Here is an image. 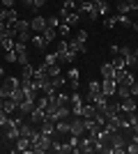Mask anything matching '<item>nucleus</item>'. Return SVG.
<instances>
[{
	"label": "nucleus",
	"instance_id": "9d476101",
	"mask_svg": "<svg viewBox=\"0 0 138 154\" xmlns=\"http://www.w3.org/2000/svg\"><path fill=\"white\" fill-rule=\"evenodd\" d=\"M32 108H35V101L32 99H23V101L19 103V115H30V113H32Z\"/></svg>",
	"mask_w": 138,
	"mask_h": 154
},
{
	"label": "nucleus",
	"instance_id": "72a5a7b5",
	"mask_svg": "<svg viewBox=\"0 0 138 154\" xmlns=\"http://www.w3.org/2000/svg\"><path fill=\"white\" fill-rule=\"evenodd\" d=\"M69 28H72V26H67V23H60V28H58V35L67 37V35H69Z\"/></svg>",
	"mask_w": 138,
	"mask_h": 154
},
{
	"label": "nucleus",
	"instance_id": "7c9ffc66",
	"mask_svg": "<svg viewBox=\"0 0 138 154\" xmlns=\"http://www.w3.org/2000/svg\"><path fill=\"white\" fill-rule=\"evenodd\" d=\"M16 62H19L21 67L30 62V58H28V51H23V53H16Z\"/></svg>",
	"mask_w": 138,
	"mask_h": 154
},
{
	"label": "nucleus",
	"instance_id": "f3484780",
	"mask_svg": "<svg viewBox=\"0 0 138 154\" xmlns=\"http://www.w3.org/2000/svg\"><path fill=\"white\" fill-rule=\"evenodd\" d=\"M19 136H21V131H19L16 124H7V138H9V140H16Z\"/></svg>",
	"mask_w": 138,
	"mask_h": 154
},
{
	"label": "nucleus",
	"instance_id": "49530a36",
	"mask_svg": "<svg viewBox=\"0 0 138 154\" xmlns=\"http://www.w3.org/2000/svg\"><path fill=\"white\" fill-rule=\"evenodd\" d=\"M0 23H2V14H0Z\"/></svg>",
	"mask_w": 138,
	"mask_h": 154
},
{
	"label": "nucleus",
	"instance_id": "6e6552de",
	"mask_svg": "<svg viewBox=\"0 0 138 154\" xmlns=\"http://www.w3.org/2000/svg\"><path fill=\"white\" fill-rule=\"evenodd\" d=\"M44 120H46V110H44V108H37V106H35L32 113H30V122H32V124H41Z\"/></svg>",
	"mask_w": 138,
	"mask_h": 154
},
{
	"label": "nucleus",
	"instance_id": "f03ea898",
	"mask_svg": "<svg viewBox=\"0 0 138 154\" xmlns=\"http://www.w3.org/2000/svg\"><path fill=\"white\" fill-rule=\"evenodd\" d=\"M51 143H53V138H51V136L39 134V136H37V138H35L32 143H30V152H35V154L51 152Z\"/></svg>",
	"mask_w": 138,
	"mask_h": 154
},
{
	"label": "nucleus",
	"instance_id": "e433bc0d",
	"mask_svg": "<svg viewBox=\"0 0 138 154\" xmlns=\"http://www.w3.org/2000/svg\"><path fill=\"white\" fill-rule=\"evenodd\" d=\"M7 117L9 115H7L5 110H0V127H7Z\"/></svg>",
	"mask_w": 138,
	"mask_h": 154
},
{
	"label": "nucleus",
	"instance_id": "37998d69",
	"mask_svg": "<svg viewBox=\"0 0 138 154\" xmlns=\"http://www.w3.org/2000/svg\"><path fill=\"white\" fill-rule=\"evenodd\" d=\"M23 5H28V7H32V0H23Z\"/></svg>",
	"mask_w": 138,
	"mask_h": 154
},
{
	"label": "nucleus",
	"instance_id": "4be33fe9",
	"mask_svg": "<svg viewBox=\"0 0 138 154\" xmlns=\"http://www.w3.org/2000/svg\"><path fill=\"white\" fill-rule=\"evenodd\" d=\"M9 99H14L16 103H21L23 99H26V92H23V88H16V90L12 92V97H9Z\"/></svg>",
	"mask_w": 138,
	"mask_h": 154
},
{
	"label": "nucleus",
	"instance_id": "b1692460",
	"mask_svg": "<svg viewBox=\"0 0 138 154\" xmlns=\"http://www.w3.org/2000/svg\"><path fill=\"white\" fill-rule=\"evenodd\" d=\"M16 42H23V44H28V42H32V35H30V30H23L16 35Z\"/></svg>",
	"mask_w": 138,
	"mask_h": 154
},
{
	"label": "nucleus",
	"instance_id": "9b49d317",
	"mask_svg": "<svg viewBox=\"0 0 138 154\" xmlns=\"http://www.w3.org/2000/svg\"><path fill=\"white\" fill-rule=\"evenodd\" d=\"M67 44H69V51L78 53V55H83V53L87 51V48H85V44H83V42H78V39H76V37H74V39H69Z\"/></svg>",
	"mask_w": 138,
	"mask_h": 154
},
{
	"label": "nucleus",
	"instance_id": "09e8293b",
	"mask_svg": "<svg viewBox=\"0 0 138 154\" xmlns=\"http://www.w3.org/2000/svg\"><path fill=\"white\" fill-rule=\"evenodd\" d=\"M21 2H23V0H21Z\"/></svg>",
	"mask_w": 138,
	"mask_h": 154
},
{
	"label": "nucleus",
	"instance_id": "a19ab883",
	"mask_svg": "<svg viewBox=\"0 0 138 154\" xmlns=\"http://www.w3.org/2000/svg\"><path fill=\"white\" fill-rule=\"evenodd\" d=\"M111 53H113V55H118V53H120V46L113 44V46H111Z\"/></svg>",
	"mask_w": 138,
	"mask_h": 154
},
{
	"label": "nucleus",
	"instance_id": "2eb2a0df",
	"mask_svg": "<svg viewBox=\"0 0 138 154\" xmlns=\"http://www.w3.org/2000/svg\"><path fill=\"white\" fill-rule=\"evenodd\" d=\"M14 44H16V39L5 37V35H2V39H0V48H5V53H7V51H12V48H14Z\"/></svg>",
	"mask_w": 138,
	"mask_h": 154
},
{
	"label": "nucleus",
	"instance_id": "4c0bfd02",
	"mask_svg": "<svg viewBox=\"0 0 138 154\" xmlns=\"http://www.w3.org/2000/svg\"><path fill=\"white\" fill-rule=\"evenodd\" d=\"M76 39H78V42H83V44H85V42H87V32H85V30H81L78 35H76Z\"/></svg>",
	"mask_w": 138,
	"mask_h": 154
},
{
	"label": "nucleus",
	"instance_id": "1a4fd4ad",
	"mask_svg": "<svg viewBox=\"0 0 138 154\" xmlns=\"http://www.w3.org/2000/svg\"><path fill=\"white\" fill-rule=\"evenodd\" d=\"M14 143H16V145H14V152H30V138H23V136H19Z\"/></svg>",
	"mask_w": 138,
	"mask_h": 154
},
{
	"label": "nucleus",
	"instance_id": "de8ad7c7",
	"mask_svg": "<svg viewBox=\"0 0 138 154\" xmlns=\"http://www.w3.org/2000/svg\"><path fill=\"white\" fill-rule=\"evenodd\" d=\"M0 39H2V35H0Z\"/></svg>",
	"mask_w": 138,
	"mask_h": 154
},
{
	"label": "nucleus",
	"instance_id": "4468645a",
	"mask_svg": "<svg viewBox=\"0 0 138 154\" xmlns=\"http://www.w3.org/2000/svg\"><path fill=\"white\" fill-rule=\"evenodd\" d=\"M55 131L62 134V136H69V122H67V120H58V122H55Z\"/></svg>",
	"mask_w": 138,
	"mask_h": 154
},
{
	"label": "nucleus",
	"instance_id": "0eeeda50",
	"mask_svg": "<svg viewBox=\"0 0 138 154\" xmlns=\"http://www.w3.org/2000/svg\"><path fill=\"white\" fill-rule=\"evenodd\" d=\"M120 110L122 113H133V110H138V103L133 97H124V99H120Z\"/></svg>",
	"mask_w": 138,
	"mask_h": 154
},
{
	"label": "nucleus",
	"instance_id": "393cba45",
	"mask_svg": "<svg viewBox=\"0 0 138 154\" xmlns=\"http://www.w3.org/2000/svg\"><path fill=\"white\" fill-rule=\"evenodd\" d=\"M94 94H101V83H97V81H92L90 83V101Z\"/></svg>",
	"mask_w": 138,
	"mask_h": 154
},
{
	"label": "nucleus",
	"instance_id": "f8f14e48",
	"mask_svg": "<svg viewBox=\"0 0 138 154\" xmlns=\"http://www.w3.org/2000/svg\"><path fill=\"white\" fill-rule=\"evenodd\" d=\"M78 74H81V71L76 69V67H72V69H69V85H72L74 92L78 90Z\"/></svg>",
	"mask_w": 138,
	"mask_h": 154
},
{
	"label": "nucleus",
	"instance_id": "cd10ccee",
	"mask_svg": "<svg viewBox=\"0 0 138 154\" xmlns=\"http://www.w3.org/2000/svg\"><path fill=\"white\" fill-rule=\"evenodd\" d=\"M44 67H46V64H44ZM60 69H62L60 64H51V67H46V74L53 78V76H58V74H60Z\"/></svg>",
	"mask_w": 138,
	"mask_h": 154
},
{
	"label": "nucleus",
	"instance_id": "7ed1b4c3",
	"mask_svg": "<svg viewBox=\"0 0 138 154\" xmlns=\"http://www.w3.org/2000/svg\"><path fill=\"white\" fill-rule=\"evenodd\" d=\"M16 88H21V78H16V76L5 78V83L0 85V97H2V99H9L12 92L16 90Z\"/></svg>",
	"mask_w": 138,
	"mask_h": 154
},
{
	"label": "nucleus",
	"instance_id": "aec40b11",
	"mask_svg": "<svg viewBox=\"0 0 138 154\" xmlns=\"http://www.w3.org/2000/svg\"><path fill=\"white\" fill-rule=\"evenodd\" d=\"M62 23H67V26H76V23H78V12H69L65 19H62Z\"/></svg>",
	"mask_w": 138,
	"mask_h": 154
},
{
	"label": "nucleus",
	"instance_id": "473e14b6",
	"mask_svg": "<svg viewBox=\"0 0 138 154\" xmlns=\"http://www.w3.org/2000/svg\"><path fill=\"white\" fill-rule=\"evenodd\" d=\"M127 152H129V154H138V143L127 140Z\"/></svg>",
	"mask_w": 138,
	"mask_h": 154
},
{
	"label": "nucleus",
	"instance_id": "ea45409f",
	"mask_svg": "<svg viewBox=\"0 0 138 154\" xmlns=\"http://www.w3.org/2000/svg\"><path fill=\"white\" fill-rule=\"evenodd\" d=\"M14 2H16V0H2V7L9 9V7H14Z\"/></svg>",
	"mask_w": 138,
	"mask_h": 154
},
{
	"label": "nucleus",
	"instance_id": "bb28decb",
	"mask_svg": "<svg viewBox=\"0 0 138 154\" xmlns=\"http://www.w3.org/2000/svg\"><path fill=\"white\" fill-rule=\"evenodd\" d=\"M14 28H16V35H19V32H23V30H30V21H21V19H19Z\"/></svg>",
	"mask_w": 138,
	"mask_h": 154
},
{
	"label": "nucleus",
	"instance_id": "f704fd0d",
	"mask_svg": "<svg viewBox=\"0 0 138 154\" xmlns=\"http://www.w3.org/2000/svg\"><path fill=\"white\" fill-rule=\"evenodd\" d=\"M5 60H7V62H16V51H14V48H12V51H7Z\"/></svg>",
	"mask_w": 138,
	"mask_h": 154
},
{
	"label": "nucleus",
	"instance_id": "6ab92c4d",
	"mask_svg": "<svg viewBox=\"0 0 138 154\" xmlns=\"http://www.w3.org/2000/svg\"><path fill=\"white\" fill-rule=\"evenodd\" d=\"M92 9H97V7L92 5L90 0H78V12H85V14H90Z\"/></svg>",
	"mask_w": 138,
	"mask_h": 154
},
{
	"label": "nucleus",
	"instance_id": "c9c22d12",
	"mask_svg": "<svg viewBox=\"0 0 138 154\" xmlns=\"http://www.w3.org/2000/svg\"><path fill=\"white\" fill-rule=\"evenodd\" d=\"M115 26H118V19H115V16H108V19H106V28L111 30V28H115Z\"/></svg>",
	"mask_w": 138,
	"mask_h": 154
},
{
	"label": "nucleus",
	"instance_id": "5701e85b",
	"mask_svg": "<svg viewBox=\"0 0 138 154\" xmlns=\"http://www.w3.org/2000/svg\"><path fill=\"white\" fill-rule=\"evenodd\" d=\"M115 19H118V23H120V26H127V28H131V23H133V21L129 19L127 14H115Z\"/></svg>",
	"mask_w": 138,
	"mask_h": 154
},
{
	"label": "nucleus",
	"instance_id": "a878e982",
	"mask_svg": "<svg viewBox=\"0 0 138 154\" xmlns=\"http://www.w3.org/2000/svg\"><path fill=\"white\" fill-rule=\"evenodd\" d=\"M113 67H115V69H124V67H127V64H124V58H122V55H120V53H118V55H115V58H113Z\"/></svg>",
	"mask_w": 138,
	"mask_h": 154
},
{
	"label": "nucleus",
	"instance_id": "58836bf2",
	"mask_svg": "<svg viewBox=\"0 0 138 154\" xmlns=\"http://www.w3.org/2000/svg\"><path fill=\"white\" fill-rule=\"evenodd\" d=\"M46 5V0H32V9H41Z\"/></svg>",
	"mask_w": 138,
	"mask_h": 154
},
{
	"label": "nucleus",
	"instance_id": "c85d7f7f",
	"mask_svg": "<svg viewBox=\"0 0 138 154\" xmlns=\"http://www.w3.org/2000/svg\"><path fill=\"white\" fill-rule=\"evenodd\" d=\"M51 83H53V88H55V90H60V88L65 85V78H62V74H58V76H53V78H51Z\"/></svg>",
	"mask_w": 138,
	"mask_h": 154
},
{
	"label": "nucleus",
	"instance_id": "39448f33",
	"mask_svg": "<svg viewBox=\"0 0 138 154\" xmlns=\"http://www.w3.org/2000/svg\"><path fill=\"white\" fill-rule=\"evenodd\" d=\"M46 16H41V14H37V16H32V21H30V28H32V32H37V35H41V32L46 30Z\"/></svg>",
	"mask_w": 138,
	"mask_h": 154
},
{
	"label": "nucleus",
	"instance_id": "79ce46f5",
	"mask_svg": "<svg viewBox=\"0 0 138 154\" xmlns=\"http://www.w3.org/2000/svg\"><path fill=\"white\" fill-rule=\"evenodd\" d=\"M131 28H133V30L138 32V21H133V23H131Z\"/></svg>",
	"mask_w": 138,
	"mask_h": 154
},
{
	"label": "nucleus",
	"instance_id": "412c9836",
	"mask_svg": "<svg viewBox=\"0 0 138 154\" xmlns=\"http://www.w3.org/2000/svg\"><path fill=\"white\" fill-rule=\"evenodd\" d=\"M32 76H35V67L30 62L23 64V69H21V78H32Z\"/></svg>",
	"mask_w": 138,
	"mask_h": 154
},
{
	"label": "nucleus",
	"instance_id": "2f4dec72",
	"mask_svg": "<svg viewBox=\"0 0 138 154\" xmlns=\"http://www.w3.org/2000/svg\"><path fill=\"white\" fill-rule=\"evenodd\" d=\"M60 21H62V19H55V16H46V23H48L51 28H55V30L60 28Z\"/></svg>",
	"mask_w": 138,
	"mask_h": 154
},
{
	"label": "nucleus",
	"instance_id": "c03bdc74",
	"mask_svg": "<svg viewBox=\"0 0 138 154\" xmlns=\"http://www.w3.org/2000/svg\"><path fill=\"white\" fill-rule=\"evenodd\" d=\"M2 74H5V71H2V67H0V76H2Z\"/></svg>",
	"mask_w": 138,
	"mask_h": 154
},
{
	"label": "nucleus",
	"instance_id": "dca6fc26",
	"mask_svg": "<svg viewBox=\"0 0 138 154\" xmlns=\"http://www.w3.org/2000/svg\"><path fill=\"white\" fill-rule=\"evenodd\" d=\"M32 44L39 48V51H44L46 46H48V42L44 39V35H32Z\"/></svg>",
	"mask_w": 138,
	"mask_h": 154
},
{
	"label": "nucleus",
	"instance_id": "a211bd4d",
	"mask_svg": "<svg viewBox=\"0 0 138 154\" xmlns=\"http://www.w3.org/2000/svg\"><path fill=\"white\" fill-rule=\"evenodd\" d=\"M41 35H44V39H46V42H48V44H51L53 39L58 37V30H55V28H51V26H46V30L41 32Z\"/></svg>",
	"mask_w": 138,
	"mask_h": 154
},
{
	"label": "nucleus",
	"instance_id": "ddd939ff",
	"mask_svg": "<svg viewBox=\"0 0 138 154\" xmlns=\"http://www.w3.org/2000/svg\"><path fill=\"white\" fill-rule=\"evenodd\" d=\"M101 74H104V78H115V67L111 62H104L101 64Z\"/></svg>",
	"mask_w": 138,
	"mask_h": 154
},
{
	"label": "nucleus",
	"instance_id": "c756f323",
	"mask_svg": "<svg viewBox=\"0 0 138 154\" xmlns=\"http://www.w3.org/2000/svg\"><path fill=\"white\" fill-rule=\"evenodd\" d=\"M44 64L46 67H51V64H58V53H48L44 58Z\"/></svg>",
	"mask_w": 138,
	"mask_h": 154
},
{
	"label": "nucleus",
	"instance_id": "20e7f679",
	"mask_svg": "<svg viewBox=\"0 0 138 154\" xmlns=\"http://www.w3.org/2000/svg\"><path fill=\"white\" fill-rule=\"evenodd\" d=\"M101 94L104 97L118 94V83H115V78H104V81H101Z\"/></svg>",
	"mask_w": 138,
	"mask_h": 154
},
{
	"label": "nucleus",
	"instance_id": "f257e3e1",
	"mask_svg": "<svg viewBox=\"0 0 138 154\" xmlns=\"http://www.w3.org/2000/svg\"><path fill=\"white\" fill-rule=\"evenodd\" d=\"M69 134H74V136H83V134H87V120L83 115H69Z\"/></svg>",
	"mask_w": 138,
	"mask_h": 154
},
{
	"label": "nucleus",
	"instance_id": "423d86ee",
	"mask_svg": "<svg viewBox=\"0 0 138 154\" xmlns=\"http://www.w3.org/2000/svg\"><path fill=\"white\" fill-rule=\"evenodd\" d=\"M138 9V2L136 0H120L118 2V14H131Z\"/></svg>",
	"mask_w": 138,
	"mask_h": 154
},
{
	"label": "nucleus",
	"instance_id": "a18cd8bd",
	"mask_svg": "<svg viewBox=\"0 0 138 154\" xmlns=\"http://www.w3.org/2000/svg\"><path fill=\"white\" fill-rule=\"evenodd\" d=\"M0 9H2V0H0Z\"/></svg>",
	"mask_w": 138,
	"mask_h": 154
}]
</instances>
